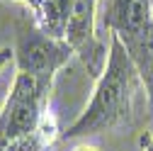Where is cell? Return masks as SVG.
<instances>
[{
	"instance_id": "obj_1",
	"label": "cell",
	"mask_w": 153,
	"mask_h": 151,
	"mask_svg": "<svg viewBox=\"0 0 153 151\" xmlns=\"http://www.w3.org/2000/svg\"><path fill=\"white\" fill-rule=\"evenodd\" d=\"M143 90L141 73L131 61L129 51L117 37L109 34V54L105 71L95 81L92 98L80 112V117L68 124L59 141L88 139L105 132L126 129L136 122V98Z\"/></svg>"
},
{
	"instance_id": "obj_2",
	"label": "cell",
	"mask_w": 153,
	"mask_h": 151,
	"mask_svg": "<svg viewBox=\"0 0 153 151\" xmlns=\"http://www.w3.org/2000/svg\"><path fill=\"white\" fill-rule=\"evenodd\" d=\"M49 93L44 83L32 76L17 71L10 93L0 107V151H7L15 141H20L39 129L42 120L49 112Z\"/></svg>"
},
{
	"instance_id": "obj_3",
	"label": "cell",
	"mask_w": 153,
	"mask_h": 151,
	"mask_svg": "<svg viewBox=\"0 0 153 151\" xmlns=\"http://www.w3.org/2000/svg\"><path fill=\"white\" fill-rule=\"evenodd\" d=\"M100 25L124 44L136 68L153 49V5L151 0H105Z\"/></svg>"
},
{
	"instance_id": "obj_4",
	"label": "cell",
	"mask_w": 153,
	"mask_h": 151,
	"mask_svg": "<svg viewBox=\"0 0 153 151\" xmlns=\"http://www.w3.org/2000/svg\"><path fill=\"white\" fill-rule=\"evenodd\" d=\"M73 56V49L53 37L44 34L39 27L32 22V27H22L17 32L15 44V66L46 88L53 85V78Z\"/></svg>"
},
{
	"instance_id": "obj_5",
	"label": "cell",
	"mask_w": 153,
	"mask_h": 151,
	"mask_svg": "<svg viewBox=\"0 0 153 151\" xmlns=\"http://www.w3.org/2000/svg\"><path fill=\"white\" fill-rule=\"evenodd\" d=\"M63 42L73 49L75 56H80L88 73L97 81L107 64V49L97 37V0H75L73 3Z\"/></svg>"
},
{
	"instance_id": "obj_6",
	"label": "cell",
	"mask_w": 153,
	"mask_h": 151,
	"mask_svg": "<svg viewBox=\"0 0 153 151\" xmlns=\"http://www.w3.org/2000/svg\"><path fill=\"white\" fill-rule=\"evenodd\" d=\"M73 3L75 0H42V5L32 10V22L44 34L63 42L71 12H73Z\"/></svg>"
},
{
	"instance_id": "obj_7",
	"label": "cell",
	"mask_w": 153,
	"mask_h": 151,
	"mask_svg": "<svg viewBox=\"0 0 153 151\" xmlns=\"http://www.w3.org/2000/svg\"><path fill=\"white\" fill-rule=\"evenodd\" d=\"M141 81H143V90H146V112H148V132L153 134V49L148 54V59L139 66Z\"/></svg>"
},
{
	"instance_id": "obj_8",
	"label": "cell",
	"mask_w": 153,
	"mask_h": 151,
	"mask_svg": "<svg viewBox=\"0 0 153 151\" xmlns=\"http://www.w3.org/2000/svg\"><path fill=\"white\" fill-rule=\"evenodd\" d=\"M7 64H15V49H10V46H0V71H3Z\"/></svg>"
},
{
	"instance_id": "obj_9",
	"label": "cell",
	"mask_w": 153,
	"mask_h": 151,
	"mask_svg": "<svg viewBox=\"0 0 153 151\" xmlns=\"http://www.w3.org/2000/svg\"><path fill=\"white\" fill-rule=\"evenodd\" d=\"M141 149L143 151H153V134L151 132H146V134L141 137Z\"/></svg>"
},
{
	"instance_id": "obj_10",
	"label": "cell",
	"mask_w": 153,
	"mask_h": 151,
	"mask_svg": "<svg viewBox=\"0 0 153 151\" xmlns=\"http://www.w3.org/2000/svg\"><path fill=\"white\" fill-rule=\"evenodd\" d=\"M7 3H22V5L29 7V12H32V10H36V7L42 5V0H7Z\"/></svg>"
},
{
	"instance_id": "obj_11",
	"label": "cell",
	"mask_w": 153,
	"mask_h": 151,
	"mask_svg": "<svg viewBox=\"0 0 153 151\" xmlns=\"http://www.w3.org/2000/svg\"><path fill=\"white\" fill-rule=\"evenodd\" d=\"M71 151H97V149H92V146H88V144H80V146H75V149H71Z\"/></svg>"
},
{
	"instance_id": "obj_12",
	"label": "cell",
	"mask_w": 153,
	"mask_h": 151,
	"mask_svg": "<svg viewBox=\"0 0 153 151\" xmlns=\"http://www.w3.org/2000/svg\"><path fill=\"white\" fill-rule=\"evenodd\" d=\"M151 5H153V0H151Z\"/></svg>"
}]
</instances>
